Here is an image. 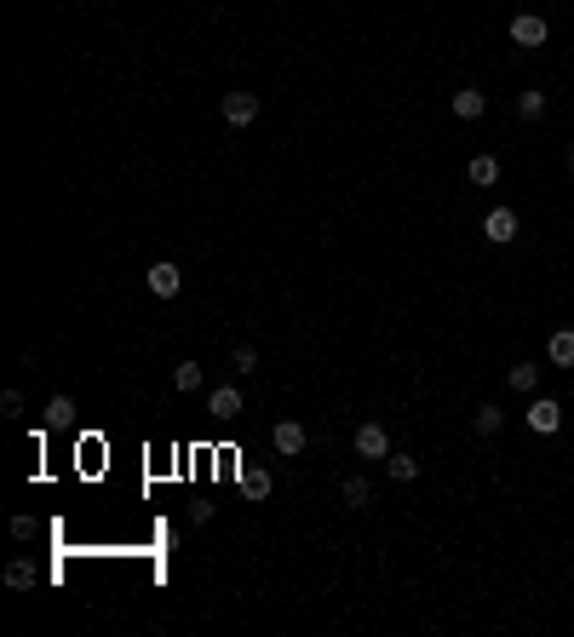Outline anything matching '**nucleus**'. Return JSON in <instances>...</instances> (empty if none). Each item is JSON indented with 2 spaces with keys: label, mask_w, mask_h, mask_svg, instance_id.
<instances>
[{
  "label": "nucleus",
  "mask_w": 574,
  "mask_h": 637,
  "mask_svg": "<svg viewBox=\"0 0 574 637\" xmlns=\"http://www.w3.org/2000/svg\"><path fill=\"white\" fill-rule=\"evenodd\" d=\"M241 408H248V402H241L236 385H218L213 397H207V413H213V420H241Z\"/></svg>",
  "instance_id": "0eeeda50"
},
{
  "label": "nucleus",
  "mask_w": 574,
  "mask_h": 637,
  "mask_svg": "<svg viewBox=\"0 0 574 637\" xmlns=\"http://www.w3.org/2000/svg\"><path fill=\"white\" fill-rule=\"evenodd\" d=\"M144 281H150L155 299H178V287H185V271H178L173 259H161V264H150V276H144Z\"/></svg>",
  "instance_id": "20e7f679"
},
{
  "label": "nucleus",
  "mask_w": 574,
  "mask_h": 637,
  "mask_svg": "<svg viewBox=\"0 0 574 637\" xmlns=\"http://www.w3.org/2000/svg\"><path fill=\"white\" fill-rule=\"evenodd\" d=\"M466 178H471V184H499V155H471Z\"/></svg>",
  "instance_id": "4468645a"
},
{
  "label": "nucleus",
  "mask_w": 574,
  "mask_h": 637,
  "mask_svg": "<svg viewBox=\"0 0 574 637\" xmlns=\"http://www.w3.org/2000/svg\"><path fill=\"white\" fill-rule=\"evenodd\" d=\"M471 425H477V436H494L499 425H506V413H499L494 402H488V408H477V413H471Z\"/></svg>",
  "instance_id": "6ab92c4d"
},
{
  "label": "nucleus",
  "mask_w": 574,
  "mask_h": 637,
  "mask_svg": "<svg viewBox=\"0 0 574 637\" xmlns=\"http://www.w3.org/2000/svg\"><path fill=\"white\" fill-rule=\"evenodd\" d=\"M511 41L517 46H546L552 41V23H546L540 12H517V18H511Z\"/></svg>",
  "instance_id": "7ed1b4c3"
},
{
  "label": "nucleus",
  "mask_w": 574,
  "mask_h": 637,
  "mask_svg": "<svg viewBox=\"0 0 574 637\" xmlns=\"http://www.w3.org/2000/svg\"><path fill=\"white\" fill-rule=\"evenodd\" d=\"M230 362H236L241 374H253V367H259V350H253V345H236V357H230Z\"/></svg>",
  "instance_id": "412c9836"
},
{
  "label": "nucleus",
  "mask_w": 574,
  "mask_h": 637,
  "mask_svg": "<svg viewBox=\"0 0 574 637\" xmlns=\"http://www.w3.org/2000/svg\"><path fill=\"white\" fill-rule=\"evenodd\" d=\"M517 115H523V121H540V115H546V92H540V87L517 92Z\"/></svg>",
  "instance_id": "a211bd4d"
},
{
  "label": "nucleus",
  "mask_w": 574,
  "mask_h": 637,
  "mask_svg": "<svg viewBox=\"0 0 574 637\" xmlns=\"http://www.w3.org/2000/svg\"><path fill=\"white\" fill-rule=\"evenodd\" d=\"M173 390H201V362H178L173 367Z\"/></svg>",
  "instance_id": "aec40b11"
},
{
  "label": "nucleus",
  "mask_w": 574,
  "mask_h": 637,
  "mask_svg": "<svg viewBox=\"0 0 574 637\" xmlns=\"http://www.w3.org/2000/svg\"><path fill=\"white\" fill-rule=\"evenodd\" d=\"M224 121L230 127H253L259 121V92H224Z\"/></svg>",
  "instance_id": "39448f33"
},
{
  "label": "nucleus",
  "mask_w": 574,
  "mask_h": 637,
  "mask_svg": "<svg viewBox=\"0 0 574 637\" xmlns=\"http://www.w3.org/2000/svg\"><path fill=\"white\" fill-rule=\"evenodd\" d=\"M271 443H276V454H304V425L299 420H282Z\"/></svg>",
  "instance_id": "9b49d317"
},
{
  "label": "nucleus",
  "mask_w": 574,
  "mask_h": 637,
  "mask_svg": "<svg viewBox=\"0 0 574 637\" xmlns=\"http://www.w3.org/2000/svg\"><path fill=\"white\" fill-rule=\"evenodd\" d=\"M41 425H46V431H69V425H75V402L52 397V402H46V413H41Z\"/></svg>",
  "instance_id": "1a4fd4ad"
},
{
  "label": "nucleus",
  "mask_w": 574,
  "mask_h": 637,
  "mask_svg": "<svg viewBox=\"0 0 574 637\" xmlns=\"http://www.w3.org/2000/svg\"><path fill=\"white\" fill-rule=\"evenodd\" d=\"M6 586H12V592H35V586H41L35 562H12V569H6Z\"/></svg>",
  "instance_id": "2eb2a0df"
},
{
  "label": "nucleus",
  "mask_w": 574,
  "mask_h": 637,
  "mask_svg": "<svg viewBox=\"0 0 574 637\" xmlns=\"http://www.w3.org/2000/svg\"><path fill=\"white\" fill-rule=\"evenodd\" d=\"M523 420H529L534 436H557V431H563V408H557L552 397H540V390H534V402H529V413H523Z\"/></svg>",
  "instance_id": "f257e3e1"
},
{
  "label": "nucleus",
  "mask_w": 574,
  "mask_h": 637,
  "mask_svg": "<svg viewBox=\"0 0 574 637\" xmlns=\"http://www.w3.org/2000/svg\"><path fill=\"white\" fill-rule=\"evenodd\" d=\"M546 357H552L557 367H574V327H557L552 345H546Z\"/></svg>",
  "instance_id": "ddd939ff"
},
{
  "label": "nucleus",
  "mask_w": 574,
  "mask_h": 637,
  "mask_svg": "<svg viewBox=\"0 0 574 637\" xmlns=\"http://www.w3.org/2000/svg\"><path fill=\"white\" fill-rule=\"evenodd\" d=\"M12 534H18V540H35V517H12Z\"/></svg>",
  "instance_id": "4be33fe9"
},
{
  "label": "nucleus",
  "mask_w": 574,
  "mask_h": 637,
  "mask_svg": "<svg viewBox=\"0 0 574 637\" xmlns=\"http://www.w3.org/2000/svg\"><path fill=\"white\" fill-rule=\"evenodd\" d=\"M350 448H357V460H390V436L385 425H357V436H350Z\"/></svg>",
  "instance_id": "f03ea898"
},
{
  "label": "nucleus",
  "mask_w": 574,
  "mask_h": 637,
  "mask_svg": "<svg viewBox=\"0 0 574 637\" xmlns=\"http://www.w3.org/2000/svg\"><path fill=\"white\" fill-rule=\"evenodd\" d=\"M368 499H373V483L362 471H350L345 476V506H368Z\"/></svg>",
  "instance_id": "dca6fc26"
},
{
  "label": "nucleus",
  "mask_w": 574,
  "mask_h": 637,
  "mask_svg": "<svg viewBox=\"0 0 574 637\" xmlns=\"http://www.w3.org/2000/svg\"><path fill=\"white\" fill-rule=\"evenodd\" d=\"M569 173H574V150H569Z\"/></svg>",
  "instance_id": "5701e85b"
},
{
  "label": "nucleus",
  "mask_w": 574,
  "mask_h": 637,
  "mask_svg": "<svg viewBox=\"0 0 574 637\" xmlns=\"http://www.w3.org/2000/svg\"><path fill=\"white\" fill-rule=\"evenodd\" d=\"M506 385L523 390V397H534V390H540V367H534V362H511L506 367Z\"/></svg>",
  "instance_id": "9d476101"
},
{
  "label": "nucleus",
  "mask_w": 574,
  "mask_h": 637,
  "mask_svg": "<svg viewBox=\"0 0 574 637\" xmlns=\"http://www.w3.org/2000/svg\"><path fill=\"white\" fill-rule=\"evenodd\" d=\"M483 236L494 241V248H506V241H517V213H511V207H494V213L483 218Z\"/></svg>",
  "instance_id": "423d86ee"
},
{
  "label": "nucleus",
  "mask_w": 574,
  "mask_h": 637,
  "mask_svg": "<svg viewBox=\"0 0 574 637\" xmlns=\"http://www.w3.org/2000/svg\"><path fill=\"white\" fill-rule=\"evenodd\" d=\"M385 471H390V483H413V476H420V460L413 454H390Z\"/></svg>",
  "instance_id": "f3484780"
},
{
  "label": "nucleus",
  "mask_w": 574,
  "mask_h": 637,
  "mask_svg": "<svg viewBox=\"0 0 574 637\" xmlns=\"http://www.w3.org/2000/svg\"><path fill=\"white\" fill-rule=\"evenodd\" d=\"M271 488H276L271 471H259V465H248V471H241V494H248V499H264Z\"/></svg>",
  "instance_id": "f8f14e48"
},
{
  "label": "nucleus",
  "mask_w": 574,
  "mask_h": 637,
  "mask_svg": "<svg viewBox=\"0 0 574 637\" xmlns=\"http://www.w3.org/2000/svg\"><path fill=\"white\" fill-rule=\"evenodd\" d=\"M448 109H454V115H460V121H477V115H483V109H488V98H483L477 87H460L454 98H448Z\"/></svg>",
  "instance_id": "6e6552de"
}]
</instances>
